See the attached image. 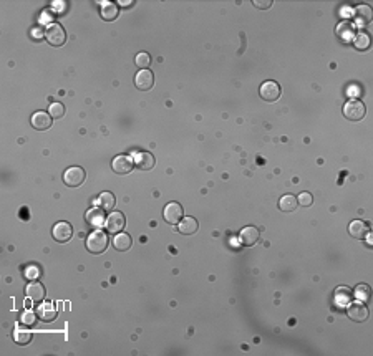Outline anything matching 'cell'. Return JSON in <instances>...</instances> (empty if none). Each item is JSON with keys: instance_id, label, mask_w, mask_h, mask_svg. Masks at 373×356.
Here are the masks:
<instances>
[{"instance_id": "obj_35", "label": "cell", "mask_w": 373, "mask_h": 356, "mask_svg": "<svg viewBox=\"0 0 373 356\" xmlns=\"http://www.w3.org/2000/svg\"><path fill=\"white\" fill-rule=\"evenodd\" d=\"M252 4H254V7H259V9L265 10V9H269L270 5H272V0H252Z\"/></svg>"}, {"instance_id": "obj_32", "label": "cell", "mask_w": 373, "mask_h": 356, "mask_svg": "<svg viewBox=\"0 0 373 356\" xmlns=\"http://www.w3.org/2000/svg\"><path fill=\"white\" fill-rule=\"evenodd\" d=\"M48 113L52 115V118L58 120V118H61V116L65 115V106L61 105V103H52V105H50Z\"/></svg>"}, {"instance_id": "obj_10", "label": "cell", "mask_w": 373, "mask_h": 356, "mask_svg": "<svg viewBox=\"0 0 373 356\" xmlns=\"http://www.w3.org/2000/svg\"><path fill=\"white\" fill-rule=\"evenodd\" d=\"M73 237V227L68 224V222H56L55 227H53V239L56 242H61V244H65V242H68Z\"/></svg>"}, {"instance_id": "obj_11", "label": "cell", "mask_w": 373, "mask_h": 356, "mask_svg": "<svg viewBox=\"0 0 373 356\" xmlns=\"http://www.w3.org/2000/svg\"><path fill=\"white\" fill-rule=\"evenodd\" d=\"M133 162H134V166L141 169V171H150V169L155 167V156H153L151 152H144V151L134 152Z\"/></svg>"}, {"instance_id": "obj_17", "label": "cell", "mask_w": 373, "mask_h": 356, "mask_svg": "<svg viewBox=\"0 0 373 356\" xmlns=\"http://www.w3.org/2000/svg\"><path fill=\"white\" fill-rule=\"evenodd\" d=\"M25 293H27V298H30L32 302H43L45 298V287L42 284H38V282H33V284H28L27 288H25Z\"/></svg>"}, {"instance_id": "obj_9", "label": "cell", "mask_w": 373, "mask_h": 356, "mask_svg": "<svg viewBox=\"0 0 373 356\" xmlns=\"http://www.w3.org/2000/svg\"><path fill=\"white\" fill-rule=\"evenodd\" d=\"M347 315H348L350 320L357 321V323H361V321H365L366 318H368V308H366L365 303H361V302L352 303L347 308Z\"/></svg>"}, {"instance_id": "obj_16", "label": "cell", "mask_w": 373, "mask_h": 356, "mask_svg": "<svg viewBox=\"0 0 373 356\" xmlns=\"http://www.w3.org/2000/svg\"><path fill=\"white\" fill-rule=\"evenodd\" d=\"M337 35H338V38H340L342 42H345V43H348V42H352L353 40V37H355V25L352 24V22H340L338 24V27H337Z\"/></svg>"}, {"instance_id": "obj_5", "label": "cell", "mask_w": 373, "mask_h": 356, "mask_svg": "<svg viewBox=\"0 0 373 356\" xmlns=\"http://www.w3.org/2000/svg\"><path fill=\"white\" fill-rule=\"evenodd\" d=\"M163 216H165V220L168 224L176 225L181 222V219H183V216H184L183 206L178 204V202H169V204H166V207H165Z\"/></svg>"}, {"instance_id": "obj_33", "label": "cell", "mask_w": 373, "mask_h": 356, "mask_svg": "<svg viewBox=\"0 0 373 356\" xmlns=\"http://www.w3.org/2000/svg\"><path fill=\"white\" fill-rule=\"evenodd\" d=\"M297 202L301 206H304V207H309V206H312L314 197H312V194H310V192H301V196H299Z\"/></svg>"}, {"instance_id": "obj_6", "label": "cell", "mask_w": 373, "mask_h": 356, "mask_svg": "<svg viewBox=\"0 0 373 356\" xmlns=\"http://www.w3.org/2000/svg\"><path fill=\"white\" fill-rule=\"evenodd\" d=\"M124 224H126V219L121 212H111L108 219L105 220L106 225V232L108 234H118L124 229Z\"/></svg>"}, {"instance_id": "obj_25", "label": "cell", "mask_w": 373, "mask_h": 356, "mask_svg": "<svg viewBox=\"0 0 373 356\" xmlns=\"http://www.w3.org/2000/svg\"><path fill=\"white\" fill-rule=\"evenodd\" d=\"M335 302H337L338 307H345V305L352 302V292H350L347 287L337 288L335 290Z\"/></svg>"}, {"instance_id": "obj_21", "label": "cell", "mask_w": 373, "mask_h": 356, "mask_svg": "<svg viewBox=\"0 0 373 356\" xmlns=\"http://www.w3.org/2000/svg\"><path fill=\"white\" fill-rule=\"evenodd\" d=\"M179 225V232L184 234V235H191V234H196L197 232V227H199V224H197V220L194 217H183L181 219V222L178 224Z\"/></svg>"}, {"instance_id": "obj_31", "label": "cell", "mask_w": 373, "mask_h": 356, "mask_svg": "<svg viewBox=\"0 0 373 356\" xmlns=\"http://www.w3.org/2000/svg\"><path fill=\"white\" fill-rule=\"evenodd\" d=\"M37 316H38V313H35V312H32V310H27V312L22 315V325H25V326H33L37 323Z\"/></svg>"}, {"instance_id": "obj_19", "label": "cell", "mask_w": 373, "mask_h": 356, "mask_svg": "<svg viewBox=\"0 0 373 356\" xmlns=\"http://www.w3.org/2000/svg\"><path fill=\"white\" fill-rule=\"evenodd\" d=\"M37 313H38V318L43 321H53L56 318V315H58L52 302H42L40 307L37 308Z\"/></svg>"}, {"instance_id": "obj_4", "label": "cell", "mask_w": 373, "mask_h": 356, "mask_svg": "<svg viewBox=\"0 0 373 356\" xmlns=\"http://www.w3.org/2000/svg\"><path fill=\"white\" fill-rule=\"evenodd\" d=\"M85 177H87V174H85V169L80 166H71L63 172V183L68 186V188H78V186H82L85 183Z\"/></svg>"}, {"instance_id": "obj_3", "label": "cell", "mask_w": 373, "mask_h": 356, "mask_svg": "<svg viewBox=\"0 0 373 356\" xmlns=\"http://www.w3.org/2000/svg\"><path fill=\"white\" fill-rule=\"evenodd\" d=\"M45 38H47V42L50 45H53V47H61V45H65L66 42V33L60 24H50L47 32H45Z\"/></svg>"}, {"instance_id": "obj_8", "label": "cell", "mask_w": 373, "mask_h": 356, "mask_svg": "<svg viewBox=\"0 0 373 356\" xmlns=\"http://www.w3.org/2000/svg\"><path fill=\"white\" fill-rule=\"evenodd\" d=\"M134 84H136V88L141 90V92H148V90H151L153 84H155V75H153V71L139 70L136 73V76H134Z\"/></svg>"}, {"instance_id": "obj_2", "label": "cell", "mask_w": 373, "mask_h": 356, "mask_svg": "<svg viewBox=\"0 0 373 356\" xmlns=\"http://www.w3.org/2000/svg\"><path fill=\"white\" fill-rule=\"evenodd\" d=\"M365 113H366L365 103L361 100H357V98L348 100L345 103V106H343V116H345L347 120H350V121L363 120Z\"/></svg>"}, {"instance_id": "obj_29", "label": "cell", "mask_w": 373, "mask_h": 356, "mask_svg": "<svg viewBox=\"0 0 373 356\" xmlns=\"http://www.w3.org/2000/svg\"><path fill=\"white\" fill-rule=\"evenodd\" d=\"M355 47L358 50H366L370 47V35L366 32H360L355 35Z\"/></svg>"}, {"instance_id": "obj_12", "label": "cell", "mask_w": 373, "mask_h": 356, "mask_svg": "<svg viewBox=\"0 0 373 356\" xmlns=\"http://www.w3.org/2000/svg\"><path fill=\"white\" fill-rule=\"evenodd\" d=\"M111 167L116 174H128L134 167V162L129 156H116L111 162Z\"/></svg>"}, {"instance_id": "obj_27", "label": "cell", "mask_w": 373, "mask_h": 356, "mask_svg": "<svg viewBox=\"0 0 373 356\" xmlns=\"http://www.w3.org/2000/svg\"><path fill=\"white\" fill-rule=\"evenodd\" d=\"M370 295H371V290L366 284H360L355 288V298H357V302L366 303L370 300Z\"/></svg>"}, {"instance_id": "obj_23", "label": "cell", "mask_w": 373, "mask_h": 356, "mask_svg": "<svg viewBox=\"0 0 373 356\" xmlns=\"http://www.w3.org/2000/svg\"><path fill=\"white\" fill-rule=\"evenodd\" d=\"M297 197L295 196H290V194H287V196H282L280 197V201H279V209L282 212H292V211H295L297 209Z\"/></svg>"}, {"instance_id": "obj_22", "label": "cell", "mask_w": 373, "mask_h": 356, "mask_svg": "<svg viewBox=\"0 0 373 356\" xmlns=\"http://www.w3.org/2000/svg\"><path fill=\"white\" fill-rule=\"evenodd\" d=\"M118 14H120V9H118L116 4L105 2L103 5H101V17H103V20H108V22L116 20Z\"/></svg>"}, {"instance_id": "obj_20", "label": "cell", "mask_w": 373, "mask_h": 356, "mask_svg": "<svg viewBox=\"0 0 373 356\" xmlns=\"http://www.w3.org/2000/svg\"><path fill=\"white\" fill-rule=\"evenodd\" d=\"M348 232L355 239H365L366 234H368V224L363 222V220H353L352 224L348 225Z\"/></svg>"}, {"instance_id": "obj_15", "label": "cell", "mask_w": 373, "mask_h": 356, "mask_svg": "<svg viewBox=\"0 0 373 356\" xmlns=\"http://www.w3.org/2000/svg\"><path fill=\"white\" fill-rule=\"evenodd\" d=\"M353 20L358 27H366L371 22V9L368 5H358L353 12Z\"/></svg>"}, {"instance_id": "obj_26", "label": "cell", "mask_w": 373, "mask_h": 356, "mask_svg": "<svg viewBox=\"0 0 373 356\" xmlns=\"http://www.w3.org/2000/svg\"><path fill=\"white\" fill-rule=\"evenodd\" d=\"M98 204L101 206L103 211H111L116 204V199L111 192H101V196L98 197Z\"/></svg>"}, {"instance_id": "obj_30", "label": "cell", "mask_w": 373, "mask_h": 356, "mask_svg": "<svg viewBox=\"0 0 373 356\" xmlns=\"http://www.w3.org/2000/svg\"><path fill=\"white\" fill-rule=\"evenodd\" d=\"M134 63H136V66H139L141 70H148V66L151 63V56L146 52H141L136 55V58H134Z\"/></svg>"}, {"instance_id": "obj_1", "label": "cell", "mask_w": 373, "mask_h": 356, "mask_svg": "<svg viewBox=\"0 0 373 356\" xmlns=\"http://www.w3.org/2000/svg\"><path fill=\"white\" fill-rule=\"evenodd\" d=\"M108 247V234L103 232V230L97 229L95 232H92L87 239V248L88 252L92 253H103Z\"/></svg>"}, {"instance_id": "obj_14", "label": "cell", "mask_w": 373, "mask_h": 356, "mask_svg": "<svg viewBox=\"0 0 373 356\" xmlns=\"http://www.w3.org/2000/svg\"><path fill=\"white\" fill-rule=\"evenodd\" d=\"M52 115L50 113H45V111H37L35 115L32 116V126L38 129V131H45V129H48L52 126Z\"/></svg>"}, {"instance_id": "obj_28", "label": "cell", "mask_w": 373, "mask_h": 356, "mask_svg": "<svg viewBox=\"0 0 373 356\" xmlns=\"http://www.w3.org/2000/svg\"><path fill=\"white\" fill-rule=\"evenodd\" d=\"M14 340L17 344H28L32 341V333L27 331V330H22V328H17L14 331Z\"/></svg>"}, {"instance_id": "obj_7", "label": "cell", "mask_w": 373, "mask_h": 356, "mask_svg": "<svg viewBox=\"0 0 373 356\" xmlns=\"http://www.w3.org/2000/svg\"><path fill=\"white\" fill-rule=\"evenodd\" d=\"M280 93H282V90L279 86V83H275V81H265V83H262V86H261V96H262V100L269 101V103H272V101H277V100L280 98Z\"/></svg>"}, {"instance_id": "obj_13", "label": "cell", "mask_w": 373, "mask_h": 356, "mask_svg": "<svg viewBox=\"0 0 373 356\" xmlns=\"http://www.w3.org/2000/svg\"><path fill=\"white\" fill-rule=\"evenodd\" d=\"M259 239H261V232L256 227H244L239 234V240L244 247H252L257 244Z\"/></svg>"}, {"instance_id": "obj_18", "label": "cell", "mask_w": 373, "mask_h": 356, "mask_svg": "<svg viewBox=\"0 0 373 356\" xmlns=\"http://www.w3.org/2000/svg\"><path fill=\"white\" fill-rule=\"evenodd\" d=\"M105 220H106V217H105V212L101 207H93L87 212V222H88V225H92V227H97V229L101 227V225L105 224Z\"/></svg>"}, {"instance_id": "obj_34", "label": "cell", "mask_w": 373, "mask_h": 356, "mask_svg": "<svg viewBox=\"0 0 373 356\" xmlns=\"http://www.w3.org/2000/svg\"><path fill=\"white\" fill-rule=\"evenodd\" d=\"M38 275H40V270H38L37 267H28V269L25 270V279H28V280L37 279Z\"/></svg>"}, {"instance_id": "obj_24", "label": "cell", "mask_w": 373, "mask_h": 356, "mask_svg": "<svg viewBox=\"0 0 373 356\" xmlns=\"http://www.w3.org/2000/svg\"><path fill=\"white\" fill-rule=\"evenodd\" d=\"M131 244H133V242H131V237H129L128 234H124V232L116 234L115 240H113V245H115L116 250H120V252L128 250V248L131 247Z\"/></svg>"}]
</instances>
